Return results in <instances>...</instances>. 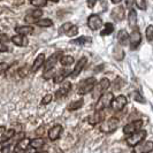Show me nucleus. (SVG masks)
I'll use <instances>...</instances> for the list:
<instances>
[{
    "label": "nucleus",
    "instance_id": "1",
    "mask_svg": "<svg viewBox=\"0 0 153 153\" xmlns=\"http://www.w3.org/2000/svg\"><path fill=\"white\" fill-rule=\"evenodd\" d=\"M109 88H111V81L106 77L101 78L99 82L94 85V88L92 90V97L94 99H98L100 96H102L105 92H107Z\"/></svg>",
    "mask_w": 153,
    "mask_h": 153
},
{
    "label": "nucleus",
    "instance_id": "2",
    "mask_svg": "<svg viewBox=\"0 0 153 153\" xmlns=\"http://www.w3.org/2000/svg\"><path fill=\"white\" fill-rule=\"evenodd\" d=\"M114 99V94L113 92H105L102 96H100L98 100H97V104L94 106V111L98 112V111H105L107 107L111 106L112 104V100Z\"/></svg>",
    "mask_w": 153,
    "mask_h": 153
},
{
    "label": "nucleus",
    "instance_id": "3",
    "mask_svg": "<svg viewBox=\"0 0 153 153\" xmlns=\"http://www.w3.org/2000/svg\"><path fill=\"white\" fill-rule=\"evenodd\" d=\"M119 119L115 117V116H112L109 117L108 120H105L104 122H101L99 127V130L102 132V134H112L114 132L117 127H119Z\"/></svg>",
    "mask_w": 153,
    "mask_h": 153
},
{
    "label": "nucleus",
    "instance_id": "4",
    "mask_svg": "<svg viewBox=\"0 0 153 153\" xmlns=\"http://www.w3.org/2000/svg\"><path fill=\"white\" fill-rule=\"evenodd\" d=\"M97 84V79L94 77H89L83 79L79 84H78V89H77V93L81 96H84L86 93L91 92L94 88V85Z\"/></svg>",
    "mask_w": 153,
    "mask_h": 153
},
{
    "label": "nucleus",
    "instance_id": "5",
    "mask_svg": "<svg viewBox=\"0 0 153 153\" xmlns=\"http://www.w3.org/2000/svg\"><path fill=\"white\" fill-rule=\"evenodd\" d=\"M146 136H147V132L145 130H140L136 132V134H132L130 135L129 137L126 139V142H127V144L129 146H136L137 144L139 143H142V142H144L145 140Z\"/></svg>",
    "mask_w": 153,
    "mask_h": 153
},
{
    "label": "nucleus",
    "instance_id": "6",
    "mask_svg": "<svg viewBox=\"0 0 153 153\" xmlns=\"http://www.w3.org/2000/svg\"><path fill=\"white\" fill-rule=\"evenodd\" d=\"M143 126H144L143 120L132 121V122L128 123V124H126V126L123 127V132H124L126 135H129V136H130V135H132V134H136V132L142 130Z\"/></svg>",
    "mask_w": 153,
    "mask_h": 153
},
{
    "label": "nucleus",
    "instance_id": "7",
    "mask_svg": "<svg viewBox=\"0 0 153 153\" xmlns=\"http://www.w3.org/2000/svg\"><path fill=\"white\" fill-rule=\"evenodd\" d=\"M128 104V99L126 96L120 94L117 97H114V99L112 100V104H111V107L114 112H121L123 108L126 107V105Z\"/></svg>",
    "mask_w": 153,
    "mask_h": 153
},
{
    "label": "nucleus",
    "instance_id": "8",
    "mask_svg": "<svg viewBox=\"0 0 153 153\" xmlns=\"http://www.w3.org/2000/svg\"><path fill=\"white\" fill-rule=\"evenodd\" d=\"M153 151V142L152 140H144L142 143L134 146L132 153H150Z\"/></svg>",
    "mask_w": 153,
    "mask_h": 153
},
{
    "label": "nucleus",
    "instance_id": "9",
    "mask_svg": "<svg viewBox=\"0 0 153 153\" xmlns=\"http://www.w3.org/2000/svg\"><path fill=\"white\" fill-rule=\"evenodd\" d=\"M102 25H104V23H102V20H101V17L99 15L92 14V15L89 16V19H88V27L92 31L100 30Z\"/></svg>",
    "mask_w": 153,
    "mask_h": 153
},
{
    "label": "nucleus",
    "instance_id": "10",
    "mask_svg": "<svg viewBox=\"0 0 153 153\" xmlns=\"http://www.w3.org/2000/svg\"><path fill=\"white\" fill-rule=\"evenodd\" d=\"M62 56V52L61 51H58L53 53L47 60H45V63H44V71H48V70H52L55 66V63L60 60V58Z\"/></svg>",
    "mask_w": 153,
    "mask_h": 153
},
{
    "label": "nucleus",
    "instance_id": "11",
    "mask_svg": "<svg viewBox=\"0 0 153 153\" xmlns=\"http://www.w3.org/2000/svg\"><path fill=\"white\" fill-rule=\"evenodd\" d=\"M142 43V35L138 29H134L132 32L129 35V44L131 50H136Z\"/></svg>",
    "mask_w": 153,
    "mask_h": 153
},
{
    "label": "nucleus",
    "instance_id": "12",
    "mask_svg": "<svg viewBox=\"0 0 153 153\" xmlns=\"http://www.w3.org/2000/svg\"><path fill=\"white\" fill-rule=\"evenodd\" d=\"M105 121V111H98V112H94L92 115H90L88 117V122L91 126H96V124H99V123L104 122Z\"/></svg>",
    "mask_w": 153,
    "mask_h": 153
},
{
    "label": "nucleus",
    "instance_id": "13",
    "mask_svg": "<svg viewBox=\"0 0 153 153\" xmlns=\"http://www.w3.org/2000/svg\"><path fill=\"white\" fill-rule=\"evenodd\" d=\"M43 16V10L42 9H33V10H30L25 17H24V21L27 23H37V21L40 20V17Z\"/></svg>",
    "mask_w": 153,
    "mask_h": 153
},
{
    "label": "nucleus",
    "instance_id": "14",
    "mask_svg": "<svg viewBox=\"0 0 153 153\" xmlns=\"http://www.w3.org/2000/svg\"><path fill=\"white\" fill-rule=\"evenodd\" d=\"M62 131H63V128H62L61 124H55V126H53V127L48 130V134H47L50 140H52V142L58 140L59 138L61 137Z\"/></svg>",
    "mask_w": 153,
    "mask_h": 153
},
{
    "label": "nucleus",
    "instance_id": "15",
    "mask_svg": "<svg viewBox=\"0 0 153 153\" xmlns=\"http://www.w3.org/2000/svg\"><path fill=\"white\" fill-rule=\"evenodd\" d=\"M86 63H88V58H85V56H83V58H81L79 60H78V62L76 63V66L74 67V69L71 70V73H70V77H73V78H75V77H77L79 74H81V71L84 69V67L86 66Z\"/></svg>",
    "mask_w": 153,
    "mask_h": 153
},
{
    "label": "nucleus",
    "instance_id": "16",
    "mask_svg": "<svg viewBox=\"0 0 153 153\" xmlns=\"http://www.w3.org/2000/svg\"><path fill=\"white\" fill-rule=\"evenodd\" d=\"M111 16H112V19L116 21V22H121L124 20V17H126V12H124V7L122 6H117V7H115L113 10H112V13H111Z\"/></svg>",
    "mask_w": 153,
    "mask_h": 153
},
{
    "label": "nucleus",
    "instance_id": "17",
    "mask_svg": "<svg viewBox=\"0 0 153 153\" xmlns=\"http://www.w3.org/2000/svg\"><path fill=\"white\" fill-rule=\"evenodd\" d=\"M70 90H71V83H70V82H65V83L56 90V92H55V98H56V99H60L62 97L67 96Z\"/></svg>",
    "mask_w": 153,
    "mask_h": 153
},
{
    "label": "nucleus",
    "instance_id": "18",
    "mask_svg": "<svg viewBox=\"0 0 153 153\" xmlns=\"http://www.w3.org/2000/svg\"><path fill=\"white\" fill-rule=\"evenodd\" d=\"M44 63H45V55H44V53H42V54H39L38 56L35 59L33 65L31 66V73L38 71L39 69L44 66Z\"/></svg>",
    "mask_w": 153,
    "mask_h": 153
},
{
    "label": "nucleus",
    "instance_id": "19",
    "mask_svg": "<svg viewBox=\"0 0 153 153\" xmlns=\"http://www.w3.org/2000/svg\"><path fill=\"white\" fill-rule=\"evenodd\" d=\"M117 43L121 46H127L129 44V33L126 30H120L117 32Z\"/></svg>",
    "mask_w": 153,
    "mask_h": 153
},
{
    "label": "nucleus",
    "instance_id": "20",
    "mask_svg": "<svg viewBox=\"0 0 153 153\" xmlns=\"http://www.w3.org/2000/svg\"><path fill=\"white\" fill-rule=\"evenodd\" d=\"M70 73H71V71H70L69 69H62V70H60L58 74L54 75V77H53L54 83H61L66 77L70 76Z\"/></svg>",
    "mask_w": 153,
    "mask_h": 153
},
{
    "label": "nucleus",
    "instance_id": "21",
    "mask_svg": "<svg viewBox=\"0 0 153 153\" xmlns=\"http://www.w3.org/2000/svg\"><path fill=\"white\" fill-rule=\"evenodd\" d=\"M33 27L31 25H21V27H16L15 31L17 32V35H21V36H27V35H31L33 33Z\"/></svg>",
    "mask_w": 153,
    "mask_h": 153
},
{
    "label": "nucleus",
    "instance_id": "22",
    "mask_svg": "<svg viewBox=\"0 0 153 153\" xmlns=\"http://www.w3.org/2000/svg\"><path fill=\"white\" fill-rule=\"evenodd\" d=\"M30 146V139H28V138H22L21 140H19L17 143H16V146H15V152H20V151H24L25 149H28Z\"/></svg>",
    "mask_w": 153,
    "mask_h": 153
},
{
    "label": "nucleus",
    "instance_id": "23",
    "mask_svg": "<svg viewBox=\"0 0 153 153\" xmlns=\"http://www.w3.org/2000/svg\"><path fill=\"white\" fill-rule=\"evenodd\" d=\"M10 40L13 42V44L16 46H27L28 45V39L25 38V36H21V35H15L13 36Z\"/></svg>",
    "mask_w": 153,
    "mask_h": 153
},
{
    "label": "nucleus",
    "instance_id": "24",
    "mask_svg": "<svg viewBox=\"0 0 153 153\" xmlns=\"http://www.w3.org/2000/svg\"><path fill=\"white\" fill-rule=\"evenodd\" d=\"M128 23H129V27L131 29H135V27L137 24V13L132 8L129 10V14H128Z\"/></svg>",
    "mask_w": 153,
    "mask_h": 153
},
{
    "label": "nucleus",
    "instance_id": "25",
    "mask_svg": "<svg viewBox=\"0 0 153 153\" xmlns=\"http://www.w3.org/2000/svg\"><path fill=\"white\" fill-rule=\"evenodd\" d=\"M16 135V132L14 129H9V130H6L0 137V143H6V142H9L12 138H14Z\"/></svg>",
    "mask_w": 153,
    "mask_h": 153
},
{
    "label": "nucleus",
    "instance_id": "26",
    "mask_svg": "<svg viewBox=\"0 0 153 153\" xmlns=\"http://www.w3.org/2000/svg\"><path fill=\"white\" fill-rule=\"evenodd\" d=\"M44 145H45V140H44V138H42V137L33 138V139H31L30 140V146L31 147H33V149H36V150H38V149H40V147H43Z\"/></svg>",
    "mask_w": 153,
    "mask_h": 153
},
{
    "label": "nucleus",
    "instance_id": "27",
    "mask_svg": "<svg viewBox=\"0 0 153 153\" xmlns=\"http://www.w3.org/2000/svg\"><path fill=\"white\" fill-rule=\"evenodd\" d=\"M92 42L91 37H88V36H81L76 39H73L71 43L73 44H77V45H84V44H90Z\"/></svg>",
    "mask_w": 153,
    "mask_h": 153
},
{
    "label": "nucleus",
    "instance_id": "28",
    "mask_svg": "<svg viewBox=\"0 0 153 153\" xmlns=\"http://www.w3.org/2000/svg\"><path fill=\"white\" fill-rule=\"evenodd\" d=\"M83 104H84V99L83 98H79V99L70 102L68 106V109L69 111H77V109H79V108L83 106Z\"/></svg>",
    "mask_w": 153,
    "mask_h": 153
},
{
    "label": "nucleus",
    "instance_id": "29",
    "mask_svg": "<svg viewBox=\"0 0 153 153\" xmlns=\"http://www.w3.org/2000/svg\"><path fill=\"white\" fill-rule=\"evenodd\" d=\"M113 31H114V25H113V23L108 22L104 25V29L100 31V35H101V36H109L111 33H113Z\"/></svg>",
    "mask_w": 153,
    "mask_h": 153
},
{
    "label": "nucleus",
    "instance_id": "30",
    "mask_svg": "<svg viewBox=\"0 0 153 153\" xmlns=\"http://www.w3.org/2000/svg\"><path fill=\"white\" fill-rule=\"evenodd\" d=\"M59 61H60V63H61L62 66L67 67V66H71L74 63V58L71 55H62Z\"/></svg>",
    "mask_w": 153,
    "mask_h": 153
},
{
    "label": "nucleus",
    "instance_id": "31",
    "mask_svg": "<svg viewBox=\"0 0 153 153\" xmlns=\"http://www.w3.org/2000/svg\"><path fill=\"white\" fill-rule=\"evenodd\" d=\"M37 25L40 28H48V27L53 25V22L50 19H40L39 21H37Z\"/></svg>",
    "mask_w": 153,
    "mask_h": 153
},
{
    "label": "nucleus",
    "instance_id": "32",
    "mask_svg": "<svg viewBox=\"0 0 153 153\" xmlns=\"http://www.w3.org/2000/svg\"><path fill=\"white\" fill-rule=\"evenodd\" d=\"M29 73H31V68L28 66V65H24L23 67L17 70V74H19V76L20 77H25L29 75Z\"/></svg>",
    "mask_w": 153,
    "mask_h": 153
},
{
    "label": "nucleus",
    "instance_id": "33",
    "mask_svg": "<svg viewBox=\"0 0 153 153\" xmlns=\"http://www.w3.org/2000/svg\"><path fill=\"white\" fill-rule=\"evenodd\" d=\"M15 146L16 143H13V144L5 143V146L1 149V153H14L15 152Z\"/></svg>",
    "mask_w": 153,
    "mask_h": 153
},
{
    "label": "nucleus",
    "instance_id": "34",
    "mask_svg": "<svg viewBox=\"0 0 153 153\" xmlns=\"http://www.w3.org/2000/svg\"><path fill=\"white\" fill-rule=\"evenodd\" d=\"M132 99L135 100V101H137V102H139V104H145V98L140 94L139 91L132 92Z\"/></svg>",
    "mask_w": 153,
    "mask_h": 153
},
{
    "label": "nucleus",
    "instance_id": "35",
    "mask_svg": "<svg viewBox=\"0 0 153 153\" xmlns=\"http://www.w3.org/2000/svg\"><path fill=\"white\" fill-rule=\"evenodd\" d=\"M30 4L35 7H45L47 0H30Z\"/></svg>",
    "mask_w": 153,
    "mask_h": 153
},
{
    "label": "nucleus",
    "instance_id": "36",
    "mask_svg": "<svg viewBox=\"0 0 153 153\" xmlns=\"http://www.w3.org/2000/svg\"><path fill=\"white\" fill-rule=\"evenodd\" d=\"M52 99H53V96H52L51 93H47V94H45V96L43 97V99L40 101V105L46 106V105H48V104L52 101Z\"/></svg>",
    "mask_w": 153,
    "mask_h": 153
},
{
    "label": "nucleus",
    "instance_id": "37",
    "mask_svg": "<svg viewBox=\"0 0 153 153\" xmlns=\"http://www.w3.org/2000/svg\"><path fill=\"white\" fill-rule=\"evenodd\" d=\"M145 36H146V39H147L149 42H152L153 40V25H149V27L146 28Z\"/></svg>",
    "mask_w": 153,
    "mask_h": 153
},
{
    "label": "nucleus",
    "instance_id": "38",
    "mask_svg": "<svg viewBox=\"0 0 153 153\" xmlns=\"http://www.w3.org/2000/svg\"><path fill=\"white\" fill-rule=\"evenodd\" d=\"M77 33H78V27L77 25H71L70 27V29L68 30V32L66 33L68 37H74V36H76Z\"/></svg>",
    "mask_w": 153,
    "mask_h": 153
},
{
    "label": "nucleus",
    "instance_id": "39",
    "mask_svg": "<svg viewBox=\"0 0 153 153\" xmlns=\"http://www.w3.org/2000/svg\"><path fill=\"white\" fill-rule=\"evenodd\" d=\"M73 24H70V23H65V24H62L61 27L59 28V33L60 35H63V33H67L68 32V30L70 29V27H71Z\"/></svg>",
    "mask_w": 153,
    "mask_h": 153
},
{
    "label": "nucleus",
    "instance_id": "40",
    "mask_svg": "<svg viewBox=\"0 0 153 153\" xmlns=\"http://www.w3.org/2000/svg\"><path fill=\"white\" fill-rule=\"evenodd\" d=\"M113 85H114V86H113V88H114V90H120L123 85V79L121 78V77H117V78L114 81Z\"/></svg>",
    "mask_w": 153,
    "mask_h": 153
},
{
    "label": "nucleus",
    "instance_id": "41",
    "mask_svg": "<svg viewBox=\"0 0 153 153\" xmlns=\"http://www.w3.org/2000/svg\"><path fill=\"white\" fill-rule=\"evenodd\" d=\"M135 5H136L138 9H140V10H145L146 9L145 0H135Z\"/></svg>",
    "mask_w": 153,
    "mask_h": 153
},
{
    "label": "nucleus",
    "instance_id": "42",
    "mask_svg": "<svg viewBox=\"0 0 153 153\" xmlns=\"http://www.w3.org/2000/svg\"><path fill=\"white\" fill-rule=\"evenodd\" d=\"M9 68V66H8L6 62H0V75L1 74H4V73H6Z\"/></svg>",
    "mask_w": 153,
    "mask_h": 153
},
{
    "label": "nucleus",
    "instance_id": "43",
    "mask_svg": "<svg viewBox=\"0 0 153 153\" xmlns=\"http://www.w3.org/2000/svg\"><path fill=\"white\" fill-rule=\"evenodd\" d=\"M44 78L45 79H50L51 77H54V71H53V69L52 70H48V71H44Z\"/></svg>",
    "mask_w": 153,
    "mask_h": 153
},
{
    "label": "nucleus",
    "instance_id": "44",
    "mask_svg": "<svg viewBox=\"0 0 153 153\" xmlns=\"http://www.w3.org/2000/svg\"><path fill=\"white\" fill-rule=\"evenodd\" d=\"M97 1L98 0H86V4H88V7L89 8H93L96 6V4H97Z\"/></svg>",
    "mask_w": 153,
    "mask_h": 153
},
{
    "label": "nucleus",
    "instance_id": "45",
    "mask_svg": "<svg viewBox=\"0 0 153 153\" xmlns=\"http://www.w3.org/2000/svg\"><path fill=\"white\" fill-rule=\"evenodd\" d=\"M135 4V0H126V7L131 9L132 8V5Z\"/></svg>",
    "mask_w": 153,
    "mask_h": 153
},
{
    "label": "nucleus",
    "instance_id": "46",
    "mask_svg": "<svg viewBox=\"0 0 153 153\" xmlns=\"http://www.w3.org/2000/svg\"><path fill=\"white\" fill-rule=\"evenodd\" d=\"M37 151H36V149H33V147H31V146H29L28 149H25L24 151H23V153H36Z\"/></svg>",
    "mask_w": 153,
    "mask_h": 153
},
{
    "label": "nucleus",
    "instance_id": "47",
    "mask_svg": "<svg viewBox=\"0 0 153 153\" xmlns=\"http://www.w3.org/2000/svg\"><path fill=\"white\" fill-rule=\"evenodd\" d=\"M8 47L7 45H5L4 43H0V52H7Z\"/></svg>",
    "mask_w": 153,
    "mask_h": 153
},
{
    "label": "nucleus",
    "instance_id": "48",
    "mask_svg": "<svg viewBox=\"0 0 153 153\" xmlns=\"http://www.w3.org/2000/svg\"><path fill=\"white\" fill-rule=\"evenodd\" d=\"M8 40V37L6 35H0V43H5Z\"/></svg>",
    "mask_w": 153,
    "mask_h": 153
},
{
    "label": "nucleus",
    "instance_id": "49",
    "mask_svg": "<svg viewBox=\"0 0 153 153\" xmlns=\"http://www.w3.org/2000/svg\"><path fill=\"white\" fill-rule=\"evenodd\" d=\"M111 1H112L113 4H115V5H116V4H120V2L122 1V0H111Z\"/></svg>",
    "mask_w": 153,
    "mask_h": 153
},
{
    "label": "nucleus",
    "instance_id": "50",
    "mask_svg": "<svg viewBox=\"0 0 153 153\" xmlns=\"http://www.w3.org/2000/svg\"><path fill=\"white\" fill-rule=\"evenodd\" d=\"M36 153H48L47 151H39V152H36Z\"/></svg>",
    "mask_w": 153,
    "mask_h": 153
},
{
    "label": "nucleus",
    "instance_id": "51",
    "mask_svg": "<svg viewBox=\"0 0 153 153\" xmlns=\"http://www.w3.org/2000/svg\"><path fill=\"white\" fill-rule=\"evenodd\" d=\"M47 1H52V2H58L59 0H47Z\"/></svg>",
    "mask_w": 153,
    "mask_h": 153
}]
</instances>
